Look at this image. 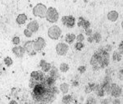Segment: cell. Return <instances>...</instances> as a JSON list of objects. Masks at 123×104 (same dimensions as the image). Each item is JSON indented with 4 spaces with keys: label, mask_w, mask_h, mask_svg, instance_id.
<instances>
[{
    "label": "cell",
    "mask_w": 123,
    "mask_h": 104,
    "mask_svg": "<svg viewBox=\"0 0 123 104\" xmlns=\"http://www.w3.org/2000/svg\"><path fill=\"white\" fill-rule=\"evenodd\" d=\"M103 49H98L97 52H95L94 54L93 55V57H91L90 60V64L92 65L94 71L97 70L102 69V61H103V57H102V52Z\"/></svg>",
    "instance_id": "1"
},
{
    "label": "cell",
    "mask_w": 123,
    "mask_h": 104,
    "mask_svg": "<svg viewBox=\"0 0 123 104\" xmlns=\"http://www.w3.org/2000/svg\"><path fill=\"white\" fill-rule=\"evenodd\" d=\"M45 17H46V20L49 22L55 23V22H57V20L59 18V14L57 12L56 8L51 7L47 9Z\"/></svg>",
    "instance_id": "2"
},
{
    "label": "cell",
    "mask_w": 123,
    "mask_h": 104,
    "mask_svg": "<svg viewBox=\"0 0 123 104\" xmlns=\"http://www.w3.org/2000/svg\"><path fill=\"white\" fill-rule=\"evenodd\" d=\"M46 6L42 3H38L36 6H35L33 8V14L35 17H39L40 18H44L46 15Z\"/></svg>",
    "instance_id": "3"
},
{
    "label": "cell",
    "mask_w": 123,
    "mask_h": 104,
    "mask_svg": "<svg viewBox=\"0 0 123 104\" xmlns=\"http://www.w3.org/2000/svg\"><path fill=\"white\" fill-rule=\"evenodd\" d=\"M62 35V30L59 28L57 25H53L49 29V31H48V35L50 39H58L59 37L61 36Z\"/></svg>",
    "instance_id": "4"
},
{
    "label": "cell",
    "mask_w": 123,
    "mask_h": 104,
    "mask_svg": "<svg viewBox=\"0 0 123 104\" xmlns=\"http://www.w3.org/2000/svg\"><path fill=\"white\" fill-rule=\"evenodd\" d=\"M110 94L114 98H119L122 95V88L119 87L117 84H111Z\"/></svg>",
    "instance_id": "5"
},
{
    "label": "cell",
    "mask_w": 123,
    "mask_h": 104,
    "mask_svg": "<svg viewBox=\"0 0 123 104\" xmlns=\"http://www.w3.org/2000/svg\"><path fill=\"white\" fill-rule=\"evenodd\" d=\"M68 49H69V46L64 43H59L56 46L57 53L60 56H63L66 54L67 51H68Z\"/></svg>",
    "instance_id": "6"
},
{
    "label": "cell",
    "mask_w": 123,
    "mask_h": 104,
    "mask_svg": "<svg viewBox=\"0 0 123 104\" xmlns=\"http://www.w3.org/2000/svg\"><path fill=\"white\" fill-rule=\"evenodd\" d=\"M45 44V40L41 37H39L35 41H34V49H35V52H39L41 51L43 48H44Z\"/></svg>",
    "instance_id": "7"
},
{
    "label": "cell",
    "mask_w": 123,
    "mask_h": 104,
    "mask_svg": "<svg viewBox=\"0 0 123 104\" xmlns=\"http://www.w3.org/2000/svg\"><path fill=\"white\" fill-rule=\"evenodd\" d=\"M23 48H24V49H25V51L29 55L33 56V55H35V53H36L35 49H34V41L25 42Z\"/></svg>",
    "instance_id": "8"
},
{
    "label": "cell",
    "mask_w": 123,
    "mask_h": 104,
    "mask_svg": "<svg viewBox=\"0 0 123 104\" xmlns=\"http://www.w3.org/2000/svg\"><path fill=\"white\" fill-rule=\"evenodd\" d=\"M12 52L13 53L17 56V57H22L24 54H25V49H24L23 47H21V46H16L12 49Z\"/></svg>",
    "instance_id": "9"
},
{
    "label": "cell",
    "mask_w": 123,
    "mask_h": 104,
    "mask_svg": "<svg viewBox=\"0 0 123 104\" xmlns=\"http://www.w3.org/2000/svg\"><path fill=\"white\" fill-rule=\"evenodd\" d=\"M39 24L36 21H31L28 25H27V29L29 31H31L32 33H35V32L38 31L39 30Z\"/></svg>",
    "instance_id": "10"
},
{
    "label": "cell",
    "mask_w": 123,
    "mask_h": 104,
    "mask_svg": "<svg viewBox=\"0 0 123 104\" xmlns=\"http://www.w3.org/2000/svg\"><path fill=\"white\" fill-rule=\"evenodd\" d=\"M75 23H76V19L74 17L72 16H67V20H66V23L64 25H66L68 28H72L74 27Z\"/></svg>",
    "instance_id": "11"
},
{
    "label": "cell",
    "mask_w": 123,
    "mask_h": 104,
    "mask_svg": "<svg viewBox=\"0 0 123 104\" xmlns=\"http://www.w3.org/2000/svg\"><path fill=\"white\" fill-rule=\"evenodd\" d=\"M39 66H40L41 68H42V71H43V72H48V71H50L51 68H52L51 64L49 63V62H46L44 60H42V61H40Z\"/></svg>",
    "instance_id": "12"
},
{
    "label": "cell",
    "mask_w": 123,
    "mask_h": 104,
    "mask_svg": "<svg viewBox=\"0 0 123 104\" xmlns=\"http://www.w3.org/2000/svg\"><path fill=\"white\" fill-rule=\"evenodd\" d=\"M118 12L116 11H111L108 14V18L111 21H116L118 18Z\"/></svg>",
    "instance_id": "13"
},
{
    "label": "cell",
    "mask_w": 123,
    "mask_h": 104,
    "mask_svg": "<svg viewBox=\"0 0 123 104\" xmlns=\"http://www.w3.org/2000/svg\"><path fill=\"white\" fill-rule=\"evenodd\" d=\"M26 20H27V17L25 14H20L17 18V22L20 24V25H22V24L25 23Z\"/></svg>",
    "instance_id": "14"
},
{
    "label": "cell",
    "mask_w": 123,
    "mask_h": 104,
    "mask_svg": "<svg viewBox=\"0 0 123 104\" xmlns=\"http://www.w3.org/2000/svg\"><path fill=\"white\" fill-rule=\"evenodd\" d=\"M44 80L48 84V85H50V86L55 85V83H56V79H55V78H53V77H52V76H50V75H48V76L45 75Z\"/></svg>",
    "instance_id": "15"
},
{
    "label": "cell",
    "mask_w": 123,
    "mask_h": 104,
    "mask_svg": "<svg viewBox=\"0 0 123 104\" xmlns=\"http://www.w3.org/2000/svg\"><path fill=\"white\" fill-rule=\"evenodd\" d=\"M75 39H76V35H75L74 34H67L66 35V37H65V40H66L67 43H69V44L72 43Z\"/></svg>",
    "instance_id": "16"
},
{
    "label": "cell",
    "mask_w": 123,
    "mask_h": 104,
    "mask_svg": "<svg viewBox=\"0 0 123 104\" xmlns=\"http://www.w3.org/2000/svg\"><path fill=\"white\" fill-rule=\"evenodd\" d=\"M60 90L62 93L66 94V93L69 90V85H67L66 83H63L60 85Z\"/></svg>",
    "instance_id": "17"
},
{
    "label": "cell",
    "mask_w": 123,
    "mask_h": 104,
    "mask_svg": "<svg viewBox=\"0 0 123 104\" xmlns=\"http://www.w3.org/2000/svg\"><path fill=\"white\" fill-rule=\"evenodd\" d=\"M122 53H120V52H114L113 55H112V58H113L114 61H121L122 60Z\"/></svg>",
    "instance_id": "18"
},
{
    "label": "cell",
    "mask_w": 123,
    "mask_h": 104,
    "mask_svg": "<svg viewBox=\"0 0 123 104\" xmlns=\"http://www.w3.org/2000/svg\"><path fill=\"white\" fill-rule=\"evenodd\" d=\"M50 76H52L53 78L57 80V78L58 77V72H57V69L55 67H53L52 70L50 71Z\"/></svg>",
    "instance_id": "19"
},
{
    "label": "cell",
    "mask_w": 123,
    "mask_h": 104,
    "mask_svg": "<svg viewBox=\"0 0 123 104\" xmlns=\"http://www.w3.org/2000/svg\"><path fill=\"white\" fill-rule=\"evenodd\" d=\"M59 69H60V71H62V72H67V71L69 70L68 64H67V63H62L61 65H60V67H59Z\"/></svg>",
    "instance_id": "20"
},
{
    "label": "cell",
    "mask_w": 123,
    "mask_h": 104,
    "mask_svg": "<svg viewBox=\"0 0 123 104\" xmlns=\"http://www.w3.org/2000/svg\"><path fill=\"white\" fill-rule=\"evenodd\" d=\"M31 78L36 81H39V71H32L31 74Z\"/></svg>",
    "instance_id": "21"
},
{
    "label": "cell",
    "mask_w": 123,
    "mask_h": 104,
    "mask_svg": "<svg viewBox=\"0 0 123 104\" xmlns=\"http://www.w3.org/2000/svg\"><path fill=\"white\" fill-rule=\"evenodd\" d=\"M72 102V97L71 95H65L62 98V103H70Z\"/></svg>",
    "instance_id": "22"
},
{
    "label": "cell",
    "mask_w": 123,
    "mask_h": 104,
    "mask_svg": "<svg viewBox=\"0 0 123 104\" xmlns=\"http://www.w3.org/2000/svg\"><path fill=\"white\" fill-rule=\"evenodd\" d=\"M93 39H94V40L96 42V43H99L101 41V39H102V37H101V35L99 33H94V35H93Z\"/></svg>",
    "instance_id": "23"
},
{
    "label": "cell",
    "mask_w": 123,
    "mask_h": 104,
    "mask_svg": "<svg viewBox=\"0 0 123 104\" xmlns=\"http://www.w3.org/2000/svg\"><path fill=\"white\" fill-rule=\"evenodd\" d=\"M4 63L7 66V67H10V66L12 65L13 61L10 57H5V58H4Z\"/></svg>",
    "instance_id": "24"
},
{
    "label": "cell",
    "mask_w": 123,
    "mask_h": 104,
    "mask_svg": "<svg viewBox=\"0 0 123 104\" xmlns=\"http://www.w3.org/2000/svg\"><path fill=\"white\" fill-rule=\"evenodd\" d=\"M84 47H85V45L82 43V42H77V43H76V45H75V48H76V49L79 50V51H80V50L82 49Z\"/></svg>",
    "instance_id": "25"
},
{
    "label": "cell",
    "mask_w": 123,
    "mask_h": 104,
    "mask_svg": "<svg viewBox=\"0 0 123 104\" xmlns=\"http://www.w3.org/2000/svg\"><path fill=\"white\" fill-rule=\"evenodd\" d=\"M85 20L84 18H83L82 17H80V18H79L78 23H77V25H78V26L82 27V26H83V25H84V23H85Z\"/></svg>",
    "instance_id": "26"
},
{
    "label": "cell",
    "mask_w": 123,
    "mask_h": 104,
    "mask_svg": "<svg viewBox=\"0 0 123 104\" xmlns=\"http://www.w3.org/2000/svg\"><path fill=\"white\" fill-rule=\"evenodd\" d=\"M24 34H25V36L28 37V38H31V36H32V32H31V31H29L28 29H25V31H24Z\"/></svg>",
    "instance_id": "27"
},
{
    "label": "cell",
    "mask_w": 123,
    "mask_h": 104,
    "mask_svg": "<svg viewBox=\"0 0 123 104\" xmlns=\"http://www.w3.org/2000/svg\"><path fill=\"white\" fill-rule=\"evenodd\" d=\"M76 38V39H77V41H78V42H82V41H84V39H85V36L82 35V34L78 35Z\"/></svg>",
    "instance_id": "28"
},
{
    "label": "cell",
    "mask_w": 123,
    "mask_h": 104,
    "mask_svg": "<svg viewBox=\"0 0 123 104\" xmlns=\"http://www.w3.org/2000/svg\"><path fill=\"white\" fill-rule=\"evenodd\" d=\"M90 26V21H86L85 20V23H84V25H83V28H84L85 30H86V29H89Z\"/></svg>",
    "instance_id": "29"
},
{
    "label": "cell",
    "mask_w": 123,
    "mask_h": 104,
    "mask_svg": "<svg viewBox=\"0 0 123 104\" xmlns=\"http://www.w3.org/2000/svg\"><path fill=\"white\" fill-rule=\"evenodd\" d=\"M4 72H5V68L3 67V62L0 61V75H2Z\"/></svg>",
    "instance_id": "30"
},
{
    "label": "cell",
    "mask_w": 123,
    "mask_h": 104,
    "mask_svg": "<svg viewBox=\"0 0 123 104\" xmlns=\"http://www.w3.org/2000/svg\"><path fill=\"white\" fill-rule=\"evenodd\" d=\"M12 43H14L15 45H17V44H19L20 43V38L19 37H14L12 39Z\"/></svg>",
    "instance_id": "31"
},
{
    "label": "cell",
    "mask_w": 123,
    "mask_h": 104,
    "mask_svg": "<svg viewBox=\"0 0 123 104\" xmlns=\"http://www.w3.org/2000/svg\"><path fill=\"white\" fill-rule=\"evenodd\" d=\"M87 103H96V100H95L93 97H90L86 101Z\"/></svg>",
    "instance_id": "32"
},
{
    "label": "cell",
    "mask_w": 123,
    "mask_h": 104,
    "mask_svg": "<svg viewBox=\"0 0 123 104\" xmlns=\"http://www.w3.org/2000/svg\"><path fill=\"white\" fill-rule=\"evenodd\" d=\"M85 70H86V68H85V67H84V66H81V67L78 68V71H80V73H84L85 71Z\"/></svg>",
    "instance_id": "33"
},
{
    "label": "cell",
    "mask_w": 123,
    "mask_h": 104,
    "mask_svg": "<svg viewBox=\"0 0 123 104\" xmlns=\"http://www.w3.org/2000/svg\"><path fill=\"white\" fill-rule=\"evenodd\" d=\"M85 34H86L88 36H91V35H92V30H90V28L86 29L85 30Z\"/></svg>",
    "instance_id": "34"
},
{
    "label": "cell",
    "mask_w": 123,
    "mask_h": 104,
    "mask_svg": "<svg viewBox=\"0 0 123 104\" xmlns=\"http://www.w3.org/2000/svg\"><path fill=\"white\" fill-rule=\"evenodd\" d=\"M85 93H90V92L92 91V90H91V89L90 88V86H89V85L85 87Z\"/></svg>",
    "instance_id": "35"
},
{
    "label": "cell",
    "mask_w": 123,
    "mask_h": 104,
    "mask_svg": "<svg viewBox=\"0 0 123 104\" xmlns=\"http://www.w3.org/2000/svg\"><path fill=\"white\" fill-rule=\"evenodd\" d=\"M95 85H96V84H94V83L89 84V86H90V88L91 89V90H92V91H94V88H95Z\"/></svg>",
    "instance_id": "36"
},
{
    "label": "cell",
    "mask_w": 123,
    "mask_h": 104,
    "mask_svg": "<svg viewBox=\"0 0 123 104\" xmlns=\"http://www.w3.org/2000/svg\"><path fill=\"white\" fill-rule=\"evenodd\" d=\"M93 41H94V39H93L92 35H91V36H89V38H88V42H89V43H92Z\"/></svg>",
    "instance_id": "37"
},
{
    "label": "cell",
    "mask_w": 123,
    "mask_h": 104,
    "mask_svg": "<svg viewBox=\"0 0 123 104\" xmlns=\"http://www.w3.org/2000/svg\"><path fill=\"white\" fill-rule=\"evenodd\" d=\"M119 79L122 80V70H121L120 72H119Z\"/></svg>",
    "instance_id": "38"
},
{
    "label": "cell",
    "mask_w": 123,
    "mask_h": 104,
    "mask_svg": "<svg viewBox=\"0 0 123 104\" xmlns=\"http://www.w3.org/2000/svg\"><path fill=\"white\" fill-rule=\"evenodd\" d=\"M113 103H120V101H119L118 99H116L115 101L113 102Z\"/></svg>",
    "instance_id": "39"
},
{
    "label": "cell",
    "mask_w": 123,
    "mask_h": 104,
    "mask_svg": "<svg viewBox=\"0 0 123 104\" xmlns=\"http://www.w3.org/2000/svg\"><path fill=\"white\" fill-rule=\"evenodd\" d=\"M10 103H17V101H15V100H12V101H11V102H10Z\"/></svg>",
    "instance_id": "40"
},
{
    "label": "cell",
    "mask_w": 123,
    "mask_h": 104,
    "mask_svg": "<svg viewBox=\"0 0 123 104\" xmlns=\"http://www.w3.org/2000/svg\"><path fill=\"white\" fill-rule=\"evenodd\" d=\"M73 84H74V86H76L77 85H78V83H77V82H74Z\"/></svg>",
    "instance_id": "41"
}]
</instances>
